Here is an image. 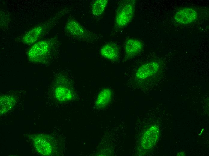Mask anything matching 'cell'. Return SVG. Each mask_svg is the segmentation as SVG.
I'll use <instances>...</instances> for the list:
<instances>
[{
    "label": "cell",
    "mask_w": 209,
    "mask_h": 156,
    "mask_svg": "<svg viewBox=\"0 0 209 156\" xmlns=\"http://www.w3.org/2000/svg\"><path fill=\"white\" fill-rule=\"evenodd\" d=\"M136 1L134 0H123L117 9L115 18V24L118 28L126 26L133 17L135 11Z\"/></svg>",
    "instance_id": "6da1fadb"
},
{
    "label": "cell",
    "mask_w": 209,
    "mask_h": 156,
    "mask_svg": "<svg viewBox=\"0 0 209 156\" xmlns=\"http://www.w3.org/2000/svg\"><path fill=\"white\" fill-rule=\"evenodd\" d=\"M160 68V65L158 62H149L143 64L138 69L135 73V76L138 80H145L157 73Z\"/></svg>",
    "instance_id": "7a4b0ae2"
},
{
    "label": "cell",
    "mask_w": 209,
    "mask_h": 156,
    "mask_svg": "<svg viewBox=\"0 0 209 156\" xmlns=\"http://www.w3.org/2000/svg\"><path fill=\"white\" fill-rule=\"evenodd\" d=\"M49 49V44L47 41L39 42L35 44L29 50L28 57L32 61H38L46 54Z\"/></svg>",
    "instance_id": "3957f363"
},
{
    "label": "cell",
    "mask_w": 209,
    "mask_h": 156,
    "mask_svg": "<svg viewBox=\"0 0 209 156\" xmlns=\"http://www.w3.org/2000/svg\"><path fill=\"white\" fill-rule=\"evenodd\" d=\"M159 134V129L156 125H153L148 128L144 133L141 142L143 148H150L155 144Z\"/></svg>",
    "instance_id": "277c9868"
},
{
    "label": "cell",
    "mask_w": 209,
    "mask_h": 156,
    "mask_svg": "<svg viewBox=\"0 0 209 156\" xmlns=\"http://www.w3.org/2000/svg\"><path fill=\"white\" fill-rule=\"evenodd\" d=\"M143 47L141 41L135 38L128 39L124 46L126 58L128 59L135 56L141 51Z\"/></svg>",
    "instance_id": "5b68a950"
},
{
    "label": "cell",
    "mask_w": 209,
    "mask_h": 156,
    "mask_svg": "<svg viewBox=\"0 0 209 156\" xmlns=\"http://www.w3.org/2000/svg\"><path fill=\"white\" fill-rule=\"evenodd\" d=\"M197 13L194 9L186 8L179 11L175 14L174 18L178 23L187 24L194 21L197 18Z\"/></svg>",
    "instance_id": "8992f818"
},
{
    "label": "cell",
    "mask_w": 209,
    "mask_h": 156,
    "mask_svg": "<svg viewBox=\"0 0 209 156\" xmlns=\"http://www.w3.org/2000/svg\"><path fill=\"white\" fill-rule=\"evenodd\" d=\"M100 53L103 57L112 61H117L119 57L118 47L112 43L104 45L100 50Z\"/></svg>",
    "instance_id": "52a82bcc"
},
{
    "label": "cell",
    "mask_w": 209,
    "mask_h": 156,
    "mask_svg": "<svg viewBox=\"0 0 209 156\" xmlns=\"http://www.w3.org/2000/svg\"><path fill=\"white\" fill-rule=\"evenodd\" d=\"M112 97V92L111 89L105 88L99 93L95 101L96 107L103 108L106 107L110 102Z\"/></svg>",
    "instance_id": "ba28073f"
},
{
    "label": "cell",
    "mask_w": 209,
    "mask_h": 156,
    "mask_svg": "<svg viewBox=\"0 0 209 156\" xmlns=\"http://www.w3.org/2000/svg\"><path fill=\"white\" fill-rule=\"evenodd\" d=\"M66 28L70 34L76 37H82L85 33V30L81 26L74 20H71L68 22Z\"/></svg>",
    "instance_id": "9c48e42d"
},
{
    "label": "cell",
    "mask_w": 209,
    "mask_h": 156,
    "mask_svg": "<svg viewBox=\"0 0 209 156\" xmlns=\"http://www.w3.org/2000/svg\"><path fill=\"white\" fill-rule=\"evenodd\" d=\"M42 28L40 26H37L28 32L23 37V42L28 44L35 42L41 34L42 31Z\"/></svg>",
    "instance_id": "30bf717a"
},
{
    "label": "cell",
    "mask_w": 209,
    "mask_h": 156,
    "mask_svg": "<svg viewBox=\"0 0 209 156\" xmlns=\"http://www.w3.org/2000/svg\"><path fill=\"white\" fill-rule=\"evenodd\" d=\"M55 95L56 98L61 101L69 100L72 98L71 91L68 89L62 86L58 87L56 89Z\"/></svg>",
    "instance_id": "8fae6325"
},
{
    "label": "cell",
    "mask_w": 209,
    "mask_h": 156,
    "mask_svg": "<svg viewBox=\"0 0 209 156\" xmlns=\"http://www.w3.org/2000/svg\"><path fill=\"white\" fill-rule=\"evenodd\" d=\"M108 2V0H97L93 4L92 13L96 16L101 15L104 11Z\"/></svg>",
    "instance_id": "7c38bea8"
},
{
    "label": "cell",
    "mask_w": 209,
    "mask_h": 156,
    "mask_svg": "<svg viewBox=\"0 0 209 156\" xmlns=\"http://www.w3.org/2000/svg\"><path fill=\"white\" fill-rule=\"evenodd\" d=\"M11 100L10 98L8 100V99L6 100V101L5 100H3L2 99L1 100V108L6 107V110L8 109V108L11 107L12 105V100Z\"/></svg>",
    "instance_id": "4fadbf2b"
}]
</instances>
